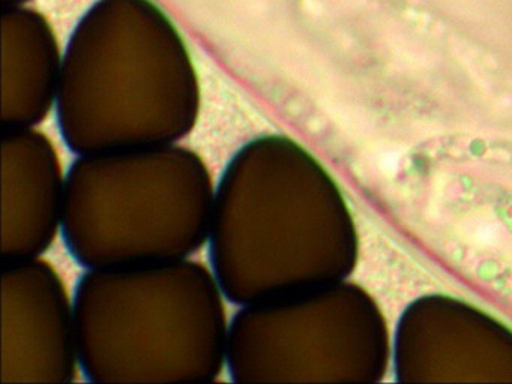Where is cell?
<instances>
[{"mask_svg": "<svg viewBox=\"0 0 512 384\" xmlns=\"http://www.w3.org/2000/svg\"><path fill=\"white\" fill-rule=\"evenodd\" d=\"M200 86L184 39L151 0H100L62 62L56 114L77 155L175 144L193 131Z\"/></svg>", "mask_w": 512, "mask_h": 384, "instance_id": "1", "label": "cell"}, {"mask_svg": "<svg viewBox=\"0 0 512 384\" xmlns=\"http://www.w3.org/2000/svg\"><path fill=\"white\" fill-rule=\"evenodd\" d=\"M223 290L176 260L89 269L74 291L80 371L92 383L212 381L226 366Z\"/></svg>", "mask_w": 512, "mask_h": 384, "instance_id": "2", "label": "cell"}, {"mask_svg": "<svg viewBox=\"0 0 512 384\" xmlns=\"http://www.w3.org/2000/svg\"><path fill=\"white\" fill-rule=\"evenodd\" d=\"M328 189L316 161L283 135L233 155L215 188L208 236L227 300L245 306L328 284L332 272L316 252Z\"/></svg>", "mask_w": 512, "mask_h": 384, "instance_id": "3", "label": "cell"}, {"mask_svg": "<svg viewBox=\"0 0 512 384\" xmlns=\"http://www.w3.org/2000/svg\"><path fill=\"white\" fill-rule=\"evenodd\" d=\"M65 177L62 239L86 269L184 260L208 242L215 186L193 150L79 155Z\"/></svg>", "mask_w": 512, "mask_h": 384, "instance_id": "4", "label": "cell"}, {"mask_svg": "<svg viewBox=\"0 0 512 384\" xmlns=\"http://www.w3.org/2000/svg\"><path fill=\"white\" fill-rule=\"evenodd\" d=\"M2 383L76 380L74 306L61 276L46 261L2 263Z\"/></svg>", "mask_w": 512, "mask_h": 384, "instance_id": "5", "label": "cell"}, {"mask_svg": "<svg viewBox=\"0 0 512 384\" xmlns=\"http://www.w3.org/2000/svg\"><path fill=\"white\" fill-rule=\"evenodd\" d=\"M2 153V263L38 258L61 233L67 177L52 141L34 128L2 129Z\"/></svg>", "mask_w": 512, "mask_h": 384, "instance_id": "6", "label": "cell"}, {"mask_svg": "<svg viewBox=\"0 0 512 384\" xmlns=\"http://www.w3.org/2000/svg\"><path fill=\"white\" fill-rule=\"evenodd\" d=\"M2 129L34 128L58 101L64 57L49 21L20 5L5 6Z\"/></svg>", "mask_w": 512, "mask_h": 384, "instance_id": "7", "label": "cell"}, {"mask_svg": "<svg viewBox=\"0 0 512 384\" xmlns=\"http://www.w3.org/2000/svg\"><path fill=\"white\" fill-rule=\"evenodd\" d=\"M23 2H26V0H4L5 6L20 5Z\"/></svg>", "mask_w": 512, "mask_h": 384, "instance_id": "8", "label": "cell"}]
</instances>
